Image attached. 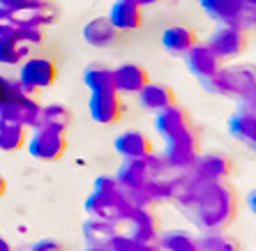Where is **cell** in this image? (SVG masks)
Wrapping results in <instances>:
<instances>
[{"label": "cell", "instance_id": "obj_1", "mask_svg": "<svg viewBox=\"0 0 256 251\" xmlns=\"http://www.w3.org/2000/svg\"><path fill=\"white\" fill-rule=\"evenodd\" d=\"M173 203L198 231H226L238 217V192L224 182H194L180 173V189Z\"/></svg>", "mask_w": 256, "mask_h": 251}, {"label": "cell", "instance_id": "obj_2", "mask_svg": "<svg viewBox=\"0 0 256 251\" xmlns=\"http://www.w3.org/2000/svg\"><path fill=\"white\" fill-rule=\"evenodd\" d=\"M132 201L118 185V180L111 175H100L92 185V194L86 201V210L90 217L106 219L111 224H125L127 215L132 212Z\"/></svg>", "mask_w": 256, "mask_h": 251}, {"label": "cell", "instance_id": "obj_3", "mask_svg": "<svg viewBox=\"0 0 256 251\" xmlns=\"http://www.w3.org/2000/svg\"><path fill=\"white\" fill-rule=\"evenodd\" d=\"M201 88L217 97L242 99L247 92H252L256 88V65L254 62L222 65L212 76L201 78Z\"/></svg>", "mask_w": 256, "mask_h": 251}, {"label": "cell", "instance_id": "obj_4", "mask_svg": "<svg viewBox=\"0 0 256 251\" xmlns=\"http://www.w3.org/2000/svg\"><path fill=\"white\" fill-rule=\"evenodd\" d=\"M198 155H201V134H198L196 125L185 127L182 132L164 141L162 157L166 159L173 173H185Z\"/></svg>", "mask_w": 256, "mask_h": 251}, {"label": "cell", "instance_id": "obj_5", "mask_svg": "<svg viewBox=\"0 0 256 251\" xmlns=\"http://www.w3.org/2000/svg\"><path fill=\"white\" fill-rule=\"evenodd\" d=\"M40 115H42V104L16 81L7 102L0 104V120H10L26 129H35L40 125Z\"/></svg>", "mask_w": 256, "mask_h": 251}, {"label": "cell", "instance_id": "obj_6", "mask_svg": "<svg viewBox=\"0 0 256 251\" xmlns=\"http://www.w3.org/2000/svg\"><path fill=\"white\" fill-rule=\"evenodd\" d=\"M26 143H28L30 157H35L40 162H58L67 152V134L65 129H58V127L37 125Z\"/></svg>", "mask_w": 256, "mask_h": 251}, {"label": "cell", "instance_id": "obj_7", "mask_svg": "<svg viewBox=\"0 0 256 251\" xmlns=\"http://www.w3.org/2000/svg\"><path fill=\"white\" fill-rule=\"evenodd\" d=\"M233 173V159L226 152H203L194 159L185 175L194 182H224Z\"/></svg>", "mask_w": 256, "mask_h": 251}, {"label": "cell", "instance_id": "obj_8", "mask_svg": "<svg viewBox=\"0 0 256 251\" xmlns=\"http://www.w3.org/2000/svg\"><path fill=\"white\" fill-rule=\"evenodd\" d=\"M208 46L226 65V62L238 60L247 53V48H250V32H247V28H240V25H222L220 30L212 32Z\"/></svg>", "mask_w": 256, "mask_h": 251}, {"label": "cell", "instance_id": "obj_9", "mask_svg": "<svg viewBox=\"0 0 256 251\" xmlns=\"http://www.w3.org/2000/svg\"><path fill=\"white\" fill-rule=\"evenodd\" d=\"M28 92L35 95L37 90H46L58 81V67L51 58H42V55H30L21 65V74L16 78Z\"/></svg>", "mask_w": 256, "mask_h": 251}, {"label": "cell", "instance_id": "obj_10", "mask_svg": "<svg viewBox=\"0 0 256 251\" xmlns=\"http://www.w3.org/2000/svg\"><path fill=\"white\" fill-rule=\"evenodd\" d=\"M212 21L220 25H240L250 28L252 25V9L244 0H198Z\"/></svg>", "mask_w": 256, "mask_h": 251}, {"label": "cell", "instance_id": "obj_11", "mask_svg": "<svg viewBox=\"0 0 256 251\" xmlns=\"http://www.w3.org/2000/svg\"><path fill=\"white\" fill-rule=\"evenodd\" d=\"M88 111L90 118L100 125H116L125 113V104L118 90H100V92H90Z\"/></svg>", "mask_w": 256, "mask_h": 251}, {"label": "cell", "instance_id": "obj_12", "mask_svg": "<svg viewBox=\"0 0 256 251\" xmlns=\"http://www.w3.org/2000/svg\"><path fill=\"white\" fill-rule=\"evenodd\" d=\"M116 180H118V185L122 187V192L127 194V198L134 205L136 196L143 192V187L152 180V175H150L146 159H125L122 166L118 168V173H116Z\"/></svg>", "mask_w": 256, "mask_h": 251}, {"label": "cell", "instance_id": "obj_13", "mask_svg": "<svg viewBox=\"0 0 256 251\" xmlns=\"http://www.w3.org/2000/svg\"><path fill=\"white\" fill-rule=\"evenodd\" d=\"M127 235L136 242H157L162 235L160 219L152 208H132L125 219Z\"/></svg>", "mask_w": 256, "mask_h": 251}, {"label": "cell", "instance_id": "obj_14", "mask_svg": "<svg viewBox=\"0 0 256 251\" xmlns=\"http://www.w3.org/2000/svg\"><path fill=\"white\" fill-rule=\"evenodd\" d=\"M150 83V74L141 62H122L114 69V85L120 95H138Z\"/></svg>", "mask_w": 256, "mask_h": 251}, {"label": "cell", "instance_id": "obj_15", "mask_svg": "<svg viewBox=\"0 0 256 251\" xmlns=\"http://www.w3.org/2000/svg\"><path fill=\"white\" fill-rule=\"evenodd\" d=\"M114 150L125 159H146L155 152V145L148 136L138 129H127L120 136H116Z\"/></svg>", "mask_w": 256, "mask_h": 251}, {"label": "cell", "instance_id": "obj_16", "mask_svg": "<svg viewBox=\"0 0 256 251\" xmlns=\"http://www.w3.org/2000/svg\"><path fill=\"white\" fill-rule=\"evenodd\" d=\"M58 7L48 0H26L24 5L18 7L14 16L18 18L21 25H51L58 21Z\"/></svg>", "mask_w": 256, "mask_h": 251}, {"label": "cell", "instance_id": "obj_17", "mask_svg": "<svg viewBox=\"0 0 256 251\" xmlns=\"http://www.w3.org/2000/svg\"><path fill=\"white\" fill-rule=\"evenodd\" d=\"M185 55H187V58H185L187 69H190V72L194 74L198 81H201V78L212 76V74L217 72L222 65H224V62L220 60V55L214 53L208 44H201V42H198L194 48H190Z\"/></svg>", "mask_w": 256, "mask_h": 251}, {"label": "cell", "instance_id": "obj_18", "mask_svg": "<svg viewBox=\"0 0 256 251\" xmlns=\"http://www.w3.org/2000/svg\"><path fill=\"white\" fill-rule=\"evenodd\" d=\"M194 125L192 122V115L190 111L180 106V104H173V106L164 108V111H157V118H155V129L164 141L171 136H176L178 132H182L185 127Z\"/></svg>", "mask_w": 256, "mask_h": 251}, {"label": "cell", "instance_id": "obj_19", "mask_svg": "<svg viewBox=\"0 0 256 251\" xmlns=\"http://www.w3.org/2000/svg\"><path fill=\"white\" fill-rule=\"evenodd\" d=\"M108 21L116 30H138L143 25V7L134 0H116L108 12Z\"/></svg>", "mask_w": 256, "mask_h": 251}, {"label": "cell", "instance_id": "obj_20", "mask_svg": "<svg viewBox=\"0 0 256 251\" xmlns=\"http://www.w3.org/2000/svg\"><path fill=\"white\" fill-rule=\"evenodd\" d=\"M138 104H141L146 111H164V108L173 106V104H178L176 99V90L166 83H155V81H150L146 88L138 92Z\"/></svg>", "mask_w": 256, "mask_h": 251}, {"label": "cell", "instance_id": "obj_21", "mask_svg": "<svg viewBox=\"0 0 256 251\" xmlns=\"http://www.w3.org/2000/svg\"><path fill=\"white\" fill-rule=\"evenodd\" d=\"M162 44L168 53L176 55H185L190 48H194L198 44L196 30L190 28V25H171L162 32Z\"/></svg>", "mask_w": 256, "mask_h": 251}, {"label": "cell", "instance_id": "obj_22", "mask_svg": "<svg viewBox=\"0 0 256 251\" xmlns=\"http://www.w3.org/2000/svg\"><path fill=\"white\" fill-rule=\"evenodd\" d=\"M84 39L95 48H106V46H111V44H116L118 30H116L114 23L108 21V16H97V18H92V21L86 23Z\"/></svg>", "mask_w": 256, "mask_h": 251}, {"label": "cell", "instance_id": "obj_23", "mask_svg": "<svg viewBox=\"0 0 256 251\" xmlns=\"http://www.w3.org/2000/svg\"><path fill=\"white\" fill-rule=\"evenodd\" d=\"M228 134H231L236 141L250 145L252 150L256 148V115L240 108L238 113H233L228 118Z\"/></svg>", "mask_w": 256, "mask_h": 251}, {"label": "cell", "instance_id": "obj_24", "mask_svg": "<svg viewBox=\"0 0 256 251\" xmlns=\"http://www.w3.org/2000/svg\"><path fill=\"white\" fill-rule=\"evenodd\" d=\"M30 58V46L16 35H0V65H21V60Z\"/></svg>", "mask_w": 256, "mask_h": 251}, {"label": "cell", "instance_id": "obj_25", "mask_svg": "<svg viewBox=\"0 0 256 251\" xmlns=\"http://www.w3.org/2000/svg\"><path fill=\"white\" fill-rule=\"evenodd\" d=\"M28 141V129L10 120H0V150L2 152H16Z\"/></svg>", "mask_w": 256, "mask_h": 251}, {"label": "cell", "instance_id": "obj_26", "mask_svg": "<svg viewBox=\"0 0 256 251\" xmlns=\"http://www.w3.org/2000/svg\"><path fill=\"white\" fill-rule=\"evenodd\" d=\"M118 233V226L106 219H97V217H90L88 222L84 224V238L88 242V247H100L106 245L111 235Z\"/></svg>", "mask_w": 256, "mask_h": 251}, {"label": "cell", "instance_id": "obj_27", "mask_svg": "<svg viewBox=\"0 0 256 251\" xmlns=\"http://www.w3.org/2000/svg\"><path fill=\"white\" fill-rule=\"evenodd\" d=\"M201 251H242V245L226 231H210L198 238Z\"/></svg>", "mask_w": 256, "mask_h": 251}, {"label": "cell", "instance_id": "obj_28", "mask_svg": "<svg viewBox=\"0 0 256 251\" xmlns=\"http://www.w3.org/2000/svg\"><path fill=\"white\" fill-rule=\"evenodd\" d=\"M162 251H201L198 238H194L187 231H168L160 235Z\"/></svg>", "mask_w": 256, "mask_h": 251}, {"label": "cell", "instance_id": "obj_29", "mask_svg": "<svg viewBox=\"0 0 256 251\" xmlns=\"http://www.w3.org/2000/svg\"><path fill=\"white\" fill-rule=\"evenodd\" d=\"M84 81L90 88V92H100V90H116L114 85V69L104 65H90L84 72Z\"/></svg>", "mask_w": 256, "mask_h": 251}, {"label": "cell", "instance_id": "obj_30", "mask_svg": "<svg viewBox=\"0 0 256 251\" xmlns=\"http://www.w3.org/2000/svg\"><path fill=\"white\" fill-rule=\"evenodd\" d=\"M40 125L58 127V129H65L67 132L72 125V111L65 106V104H48V106H42Z\"/></svg>", "mask_w": 256, "mask_h": 251}, {"label": "cell", "instance_id": "obj_31", "mask_svg": "<svg viewBox=\"0 0 256 251\" xmlns=\"http://www.w3.org/2000/svg\"><path fill=\"white\" fill-rule=\"evenodd\" d=\"M16 35L21 37V39H24L30 48H32V46H42V44H44V28H42V25H21V28L16 30Z\"/></svg>", "mask_w": 256, "mask_h": 251}, {"label": "cell", "instance_id": "obj_32", "mask_svg": "<svg viewBox=\"0 0 256 251\" xmlns=\"http://www.w3.org/2000/svg\"><path fill=\"white\" fill-rule=\"evenodd\" d=\"M104 247H106V251H138L136 240H132L127 233H120V231L111 235V240Z\"/></svg>", "mask_w": 256, "mask_h": 251}, {"label": "cell", "instance_id": "obj_33", "mask_svg": "<svg viewBox=\"0 0 256 251\" xmlns=\"http://www.w3.org/2000/svg\"><path fill=\"white\" fill-rule=\"evenodd\" d=\"M18 28H21V23H18V18L14 16V12L0 7V35H12Z\"/></svg>", "mask_w": 256, "mask_h": 251}, {"label": "cell", "instance_id": "obj_34", "mask_svg": "<svg viewBox=\"0 0 256 251\" xmlns=\"http://www.w3.org/2000/svg\"><path fill=\"white\" fill-rule=\"evenodd\" d=\"M30 251H62V247L56 240H40V242L30 247Z\"/></svg>", "mask_w": 256, "mask_h": 251}, {"label": "cell", "instance_id": "obj_35", "mask_svg": "<svg viewBox=\"0 0 256 251\" xmlns=\"http://www.w3.org/2000/svg\"><path fill=\"white\" fill-rule=\"evenodd\" d=\"M240 108H244V111H250V113L256 115V88L240 99Z\"/></svg>", "mask_w": 256, "mask_h": 251}, {"label": "cell", "instance_id": "obj_36", "mask_svg": "<svg viewBox=\"0 0 256 251\" xmlns=\"http://www.w3.org/2000/svg\"><path fill=\"white\" fill-rule=\"evenodd\" d=\"M14 83H16V81H10V78L0 76V104H2V102H7V97L12 95Z\"/></svg>", "mask_w": 256, "mask_h": 251}, {"label": "cell", "instance_id": "obj_37", "mask_svg": "<svg viewBox=\"0 0 256 251\" xmlns=\"http://www.w3.org/2000/svg\"><path fill=\"white\" fill-rule=\"evenodd\" d=\"M138 251H162V245H160V240L157 242H136Z\"/></svg>", "mask_w": 256, "mask_h": 251}, {"label": "cell", "instance_id": "obj_38", "mask_svg": "<svg viewBox=\"0 0 256 251\" xmlns=\"http://www.w3.org/2000/svg\"><path fill=\"white\" fill-rule=\"evenodd\" d=\"M247 205H250V210H252V215L256 217V189L254 192L250 194V196H247Z\"/></svg>", "mask_w": 256, "mask_h": 251}, {"label": "cell", "instance_id": "obj_39", "mask_svg": "<svg viewBox=\"0 0 256 251\" xmlns=\"http://www.w3.org/2000/svg\"><path fill=\"white\" fill-rule=\"evenodd\" d=\"M0 251H14L12 245H10V240L2 238V235H0Z\"/></svg>", "mask_w": 256, "mask_h": 251}, {"label": "cell", "instance_id": "obj_40", "mask_svg": "<svg viewBox=\"0 0 256 251\" xmlns=\"http://www.w3.org/2000/svg\"><path fill=\"white\" fill-rule=\"evenodd\" d=\"M5 192H7V180L0 175V198L5 196Z\"/></svg>", "mask_w": 256, "mask_h": 251}, {"label": "cell", "instance_id": "obj_41", "mask_svg": "<svg viewBox=\"0 0 256 251\" xmlns=\"http://www.w3.org/2000/svg\"><path fill=\"white\" fill-rule=\"evenodd\" d=\"M134 2H138V5H155V2H157V0H134Z\"/></svg>", "mask_w": 256, "mask_h": 251}, {"label": "cell", "instance_id": "obj_42", "mask_svg": "<svg viewBox=\"0 0 256 251\" xmlns=\"http://www.w3.org/2000/svg\"><path fill=\"white\" fill-rule=\"evenodd\" d=\"M88 251H106V247L100 245V247H88Z\"/></svg>", "mask_w": 256, "mask_h": 251}, {"label": "cell", "instance_id": "obj_43", "mask_svg": "<svg viewBox=\"0 0 256 251\" xmlns=\"http://www.w3.org/2000/svg\"><path fill=\"white\" fill-rule=\"evenodd\" d=\"M252 25H254V28H256V7H254V9H252Z\"/></svg>", "mask_w": 256, "mask_h": 251}, {"label": "cell", "instance_id": "obj_44", "mask_svg": "<svg viewBox=\"0 0 256 251\" xmlns=\"http://www.w3.org/2000/svg\"><path fill=\"white\" fill-rule=\"evenodd\" d=\"M244 2H247L250 7H256V0H244Z\"/></svg>", "mask_w": 256, "mask_h": 251}, {"label": "cell", "instance_id": "obj_45", "mask_svg": "<svg viewBox=\"0 0 256 251\" xmlns=\"http://www.w3.org/2000/svg\"><path fill=\"white\" fill-rule=\"evenodd\" d=\"M254 152H256V148H254Z\"/></svg>", "mask_w": 256, "mask_h": 251}]
</instances>
